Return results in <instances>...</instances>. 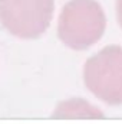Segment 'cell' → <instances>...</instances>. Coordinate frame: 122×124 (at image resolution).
I'll return each mask as SVG.
<instances>
[{
  "label": "cell",
  "instance_id": "1",
  "mask_svg": "<svg viewBox=\"0 0 122 124\" xmlns=\"http://www.w3.org/2000/svg\"><path fill=\"white\" fill-rule=\"evenodd\" d=\"M105 26V13L98 1L70 0L61 13L58 35L66 46L82 51L102 38Z\"/></svg>",
  "mask_w": 122,
  "mask_h": 124
},
{
  "label": "cell",
  "instance_id": "2",
  "mask_svg": "<svg viewBox=\"0 0 122 124\" xmlns=\"http://www.w3.org/2000/svg\"><path fill=\"white\" fill-rule=\"evenodd\" d=\"M53 0H0V22L13 36L34 39L49 28Z\"/></svg>",
  "mask_w": 122,
  "mask_h": 124
},
{
  "label": "cell",
  "instance_id": "3",
  "mask_svg": "<svg viewBox=\"0 0 122 124\" xmlns=\"http://www.w3.org/2000/svg\"><path fill=\"white\" fill-rule=\"evenodd\" d=\"M88 90L111 105L122 104V46H108L85 63Z\"/></svg>",
  "mask_w": 122,
  "mask_h": 124
},
{
  "label": "cell",
  "instance_id": "4",
  "mask_svg": "<svg viewBox=\"0 0 122 124\" xmlns=\"http://www.w3.org/2000/svg\"><path fill=\"white\" fill-rule=\"evenodd\" d=\"M116 13H118V22L122 28V0H118L116 3Z\"/></svg>",
  "mask_w": 122,
  "mask_h": 124
}]
</instances>
